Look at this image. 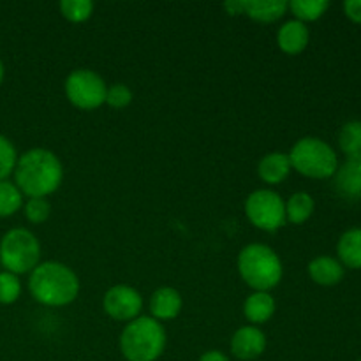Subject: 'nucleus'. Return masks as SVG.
Wrapping results in <instances>:
<instances>
[{"label": "nucleus", "instance_id": "1", "mask_svg": "<svg viewBox=\"0 0 361 361\" xmlns=\"http://www.w3.org/2000/svg\"><path fill=\"white\" fill-rule=\"evenodd\" d=\"M14 183L27 197H48L63 180V166L55 152L48 148H30L18 155Z\"/></svg>", "mask_w": 361, "mask_h": 361}, {"label": "nucleus", "instance_id": "2", "mask_svg": "<svg viewBox=\"0 0 361 361\" xmlns=\"http://www.w3.org/2000/svg\"><path fill=\"white\" fill-rule=\"evenodd\" d=\"M28 291L41 305L66 307L80 295V279L67 264L60 261H44L30 271Z\"/></svg>", "mask_w": 361, "mask_h": 361}, {"label": "nucleus", "instance_id": "3", "mask_svg": "<svg viewBox=\"0 0 361 361\" xmlns=\"http://www.w3.org/2000/svg\"><path fill=\"white\" fill-rule=\"evenodd\" d=\"M242 281L254 291L268 293L277 288L284 275V267L271 247L264 243H249L243 247L236 259Z\"/></svg>", "mask_w": 361, "mask_h": 361}, {"label": "nucleus", "instance_id": "4", "mask_svg": "<svg viewBox=\"0 0 361 361\" xmlns=\"http://www.w3.org/2000/svg\"><path fill=\"white\" fill-rule=\"evenodd\" d=\"M166 348V330L152 316H140L120 334V353L127 361H157Z\"/></svg>", "mask_w": 361, "mask_h": 361}, {"label": "nucleus", "instance_id": "5", "mask_svg": "<svg viewBox=\"0 0 361 361\" xmlns=\"http://www.w3.org/2000/svg\"><path fill=\"white\" fill-rule=\"evenodd\" d=\"M291 168L300 175L314 180H324L335 175L338 159L334 148L321 137L307 136L296 141L289 152Z\"/></svg>", "mask_w": 361, "mask_h": 361}, {"label": "nucleus", "instance_id": "6", "mask_svg": "<svg viewBox=\"0 0 361 361\" xmlns=\"http://www.w3.org/2000/svg\"><path fill=\"white\" fill-rule=\"evenodd\" d=\"M41 263V243L25 228H13L0 238V264L14 275L30 274Z\"/></svg>", "mask_w": 361, "mask_h": 361}, {"label": "nucleus", "instance_id": "7", "mask_svg": "<svg viewBox=\"0 0 361 361\" xmlns=\"http://www.w3.org/2000/svg\"><path fill=\"white\" fill-rule=\"evenodd\" d=\"M67 99L73 106L83 111L101 108L106 102L108 85L92 69H74L63 83Z\"/></svg>", "mask_w": 361, "mask_h": 361}, {"label": "nucleus", "instance_id": "8", "mask_svg": "<svg viewBox=\"0 0 361 361\" xmlns=\"http://www.w3.org/2000/svg\"><path fill=\"white\" fill-rule=\"evenodd\" d=\"M245 215L250 224L263 231H277L286 224V201L271 189H257L245 200Z\"/></svg>", "mask_w": 361, "mask_h": 361}, {"label": "nucleus", "instance_id": "9", "mask_svg": "<svg viewBox=\"0 0 361 361\" xmlns=\"http://www.w3.org/2000/svg\"><path fill=\"white\" fill-rule=\"evenodd\" d=\"M102 309L111 319L130 323L140 317L141 309H143V296L130 286L116 284L104 293Z\"/></svg>", "mask_w": 361, "mask_h": 361}, {"label": "nucleus", "instance_id": "10", "mask_svg": "<svg viewBox=\"0 0 361 361\" xmlns=\"http://www.w3.org/2000/svg\"><path fill=\"white\" fill-rule=\"evenodd\" d=\"M231 355L240 361H254L267 349V335L257 326L247 324L238 328L231 337Z\"/></svg>", "mask_w": 361, "mask_h": 361}, {"label": "nucleus", "instance_id": "11", "mask_svg": "<svg viewBox=\"0 0 361 361\" xmlns=\"http://www.w3.org/2000/svg\"><path fill=\"white\" fill-rule=\"evenodd\" d=\"M335 190L345 200H361V154L345 157L334 175Z\"/></svg>", "mask_w": 361, "mask_h": 361}, {"label": "nucleus", "instance_id": "12", "mask_svg": "<svg viewBox=\"0 0 361 361\" xmlns=\"http://www.w3.org/2000/svg\"><path fill=\"white\" fill-rule=\"evenodd\" d=\"M309 28L298 20L286 21L277 32V44L286 55H300L309 46Z\"/></svg>", "mask_w": 361, "mask_h": 361}, {"label": "nucleus", "instance_id": "13", "mask_svg": "<svg viewBox=\"0 0 361 361\" xmlns=\"http://www.w3.org/2000/svg\"><path fill=\"white\" fill-rule=\"evenodd\" d=\"M182 295L175 288L155 289V293L150 298V314L157 321H171L182 312Z\"/></svg>", "mask_w": 361, "mask_h": 361}, {"label": "nucleus", "instance_id": "14", "mask_svg": "<svg viewBox=\"0 0 361 361\" xmlns=\"http://www.w3.org/2000/svg\"><path fill=\"white\" fill-rule=\"evenodd\" d=\"M291 161L284 152H270L257 164V175L268 185H279L291 173Z\"/></svg>", "mask_w": 361, "mask_h": 361}, {"label": "nucleus", "instance_id": "15", "mask_svg": "<svg viewBox=\"0 0 361 361\" xmlns=\"http://www.w3.org/2000/svg\"><path fill=\"white\" fill-rule=\"evenodd\" d=\"M307 270H309L310 279L317 286H324V288L337 286L344 279V267L341 264V261L331 256L314 257Z\"/></svg>", "mask_w": 361, "mask_h": 361}, {"label": "nucleus", "instance_id": "16", "mask_svg": "<svg viewBox=\"0 0 361 361\" xmlns=\"http://www.w3.org/2000/svg\"><path fill=\"white\" fill-rule=\"evenodd\" d=\"M277 303L270 293L254 291L243 302V316L250 324H263L274 317Z\"/></svg>", "mask_w": 361, "mask_h": 361}, {"label": "nucleus", "instance_id": "17", "mask_svg": "<svg viewBox=\"0 0 361 361\" xmlns=\"http://www.w3.org/2000/svg\"><path fill=\"white\" fill-rule=\"evenodd\" d=\"M243 14L259 23H274L288 13L286 0H242Z\"/></svg>", "mask_w": 361, "mask_h": 361}, {"label": "nucleus", "instance_id": "18", "mask_svg": "<svg viewBox=\"0 0 361 361\" xmlns=\"http://www.w3.org/2000/svg\"><path fill=\"white\" fill-rule=\"evenodd\" d=\"M337 254L342 267H348L351 268V270H360L361 268V228L348 229V231L338 238Z\"/></svg>", "mask_w": 361, "mask_h": 361}, {"label": "nucleus", "instance_id": "19", "mask_svg": "<svg viewBox=\"0 0 361 361\" xmlns=\"http://www.w3.org/2000/svg\"><path fill=\"white\" fill-rule=\"evenodd\" d=\"M314 208H316V203L309 192L300 190V192L291 194L286 201V221L291 224H303L312 217Z\"/></svg>", "mask_w": 361, "mask_h": 361}, {"label": "nucleus", "instance_id": "20", "mask_svg": "<svg viewBox=\"0 0 361 361\" xmlns=\"http://www.w3.org/2000/svg\"><path fill=\"white\" fill-rule=\"evenodd\" d=\"M330 7L328 0H291L288 2V11L295 14V20L302 23L316 21L323 16Z\"/></svg>", "mask_w": 361, "mask_h": 361}, {"label": "nucleus", "instance_id": "21", "mask_svg": "<svg viewBox=\"0 0 361 361\" xmlns=\"http://www.w3.org/2000/svg\"><path fill=\"white\" fill-rule=\"evenodd\" d=\"M23 194L16 183L9 180H0V219L14 215L23 208Z\"/></svg>", "mask_w": 361, "mask_h": 361}, {"label": "nucleus", "instance_id": "22", "mask_svg": "<svg viewBox=\"0 0 361 361\" xmlns=\"http://www.w3.org/2000/svg\"><path fill=\"white\" fill-rule=\"evenodd\" d=\"M338 147L344 152L345 157L349 155L361 154V122L360 120H351L344 123L338 133Z\"/></svg>", "mask_w": 361, "mask_h": 361}, {"label": "nucleus", "instance_id": "23", "mask_svg": "<svg viewBox=\"0 0 361 361\" xmlns=\"http://www.w3.org/2000/svg\"><path fill=\"white\" fill-rule=\"evenodd\" d=\"M94 13V2L90 0H62L60 14L71 23H83Z\"/></svg>", "mask_w": 361, "mask_h": 361}, {"label": "nucleus", "instance_id": "24", "mask_svg": "<svg viewBox=\"0 0 361 361\" xmlns=\"http://www.w3.org/2000/svg\"><path fill=\"white\" fill-rule=\"evenodd\" d=\"M23 214L32 224H42L51 215V203L46 197H28L23 203Z\"/></svg>", "mask_w": 361, "mask_h": 361}, {"label": "nucleus", "instance_id": "25", "mask_svg": "<svg viewBox=\"0 0 361 361\" xmlns=\"http://www.w3.org/2000/svg\"><path fill=\"white\" fill-rule=\"evenodd\" d=\"M21 296L20 277L11 271H0V305H13Z\"/></svg>", "mask_w": 361, "mask_h": 361}, {"label": "nucleus", "instance_id": "26", "mask_svg": "<svg viewBox=\"0 0 361 361\" xmlns=\"http://www.w3.org/2000/svg\"><path fill=\"white\" fill-rule=\"evenodd\" d=\"M18 162V152L13 141L0 134V180H7L14 173Z\"/></svg>", "mask_w": 361, "mask_h": 361}, {"label": "nucleus", "instance_id": "27", "mask_svg": "<svg viewBox=\"0 0 361 361\" xmlns=\"http://www.w3.org/2000/svg\"><path fill=\"white\" fill-rule=\"evenodd\" d=\"M133 90L123 83H115L108 87L106 92V104H109L115 109H123L133 102Z\"/></svg>", "mask_w": 361, "mask_h": 361}, {"label": "nucleus", "instance_id": "28", "mask_svg": "<svg viewBox=\"0 0 361 361\" xmlns=\"http://www.w3.org/2000/svg\"><path fill=\"white\" fill-rule=\"evenodd\" d=\"M344 13L355 23H361V0H348L344 2Z\"/></svg>", "mask_w": 361, "mask_h": 361}, {"label": "nucleus", "instance_id": "29", "mask_svg": "<svg viewBox=\"0 0 361 361\" xmlns=\"http://www.w3.org/2000/svg\"><path fill=\"white\" fill-rule=\"evenodd\" d=\"M197 361H229L228 356L222 351H217V349H210V351L203 353Z\"/></svg>", "mask_w": 361, "mask_h": 361}, {"label": "nucleus", "instance_id": "30", "mask_svg": "<svg viewBox=\"0 0 361 361\" xmlns=\"http://www.w3.org/2000/svg\"><path fill=\"white\" fill-rule=\"evenodd\" d=\"M224 9L228 11L231 16H238V14H243L242 0H229V2L224 4Z\"/></svg>", "mask_w": 361, "mask_h": 361}, {"label": "nucleus", "instance_id": "31", "mask_svg": "<svg viewBox=\"0 0 361 361\" xmlns=\"http://www.w3.org/2000/svg\"><path fill=\"white\" fill-rule=\"evenodd\" d=\"M4 76H6V67H4V62L0 60V85H2Z\"/></svg>", "mask_w": 361, "mask_h": 361}]
</instances>
